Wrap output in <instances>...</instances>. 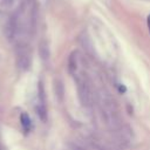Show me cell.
Here are the masks:
<instances>
[{
  "mask_svg": "<svg viewBox=\"0 0 150 150\" xmlns=\"http://www.w3.org/2000/svg\"><path fill=\"white\" fill-rule=\"evenodd\" d=\"M77 96L83 107H91V94L88 84L83 80H77Z\"/></svg>",
  "mask_w": 150,
  "mask_h": 150,
  "instance_id": "cell-1",
  "label": "cell"
},
{
  "mask_svg": "<svg viewBox=\"0 0 150 150\" xmlns=\"http://www.w3.org/2000/svg\"><path fill=\"white\" fill-rule=\"evenodd\" d=\"M20 122H21L22 128H23L26 131H29V130H30V128H32V121H30V117L28 116V114L22 112V114L20 115Z\"/></svg>",
  "mask_w": 150,
  "mask_h": 150,
  "instance_id": "cell-6",
  "label": "cell"
},
{
  "mask_svg": "<svg viewBox=\"0 0 150 150\" xmlns=\"http://www.w3.org/2000/svg\"><path fill=\"white\" fill-rule=\"evenodd\" d=\"M77 67V61H76V53H71L68 57V63H67V68H68V73L70 75H73L76 70Z\"/></svg>",
  "mask_w": 150,
  "mask_h": 150,
  "instance_id": "cell-5",
  "label": "cell"
},
{
  "mask_svg": "<svg viewBox=\"0 0 150 150\" xmlns=\"http://www.w3.org/2000/svg\"><path fill=\"white\" fill-rule=\"evenodd\" d=\"M54 93H55V96L59 100V102H62L64 98V86L60 79L54 80Z\"/></svg>",
  "mask_w": 150,
  "mask_h": 150,
  "instance_id": "cell-3",
  "label": "cell"
},
{
  "mask_svg": "<svg viewBox=\"0 0 150 150\" xmlns=\"http://www.w3.org/2000/svg\"><path fill=\"white\" fill-rule=\"evenodd\" d=\"M16 63L20 69L26 70L29 68L30 64V56L27 47L25 45H20L16 48Z\"/></svg>",
  "mask_w": 150,
  "mask_h": 150,
  "instance_id": "cell-2",
  "label": "cell"
},
{
  "mask_svg": "<svg viewBox=\"0 0 150 150\" xmlns=\"http://www.w3.org/2000/svg\"><path fill=\"white\" fill-rule=\"evenodd\" d=\"M13 1H14V0H1V4H2L4 6H6V7H8V6H11V5L13 4Z\"/></svg>",
  "mask_w": 150,
  "mask_h": 150,
  "instance_id": "cell-8",
  "label": "cell"
},
{
  "mask_svg": "<svg viewBox=\"0 0 150 150\" xmlns=\"http://www.w3.org/2000/svg\"><path fill=\"white\" fill-rule=\"evenodd\" d=\"M39 54H40V57L42 61L47 62L49 60V56H50V52H49V46L47 43V41H41L40 45H39Z\"/></svg>",
  "mask_w": 150,
  "mask_h": 150,
  "instance_id": "cell-4",
  "label": "cell"
},
{
  "mask_svg": "<svg viewBox=\"0 0 150 150\" xmlns=\"http://www.w3.org/2000/svg\"><path fill=\"white\" fill-rule=\"evenodd\" d=\"M71 150H83V149H82V148H80L79 145H76V144H75V145H73V146H71Z\"/></svg>",
  "mask_w": 150,
  "mask_h": 150,
  "instance_id": "cell-9",
  "label": "cell"
},
{
  "mask_svg": "<svg viewBox=\"0 0 150 150\" xmlns=\"http://www.w3.org/2000/svg\"><path fill=\"white\" fill-rule=\"evenodd\" d=\"M35 110H36V114H38L39 118L42 122H46L47 121V109H46V105L43 103H39L35 107Z\"/></svg>",
  "mask_w": 150,
  "mask_h": 150,
  "instance_id": "cell-7",
  "label": "cell"
}]
</instances>
